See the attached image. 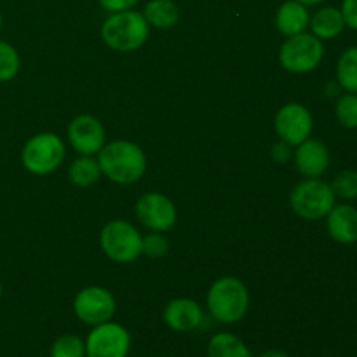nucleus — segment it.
<instances>
[{
  "label": "nucleus",
  "mask_w": 357,
  "mask_h": 357,
  "mask_svg": "<svg viewBox=\"0 0 357 357\" xmlns=\"http://www.w3.org/2000/svg\"><path fill=\"white\" fill-rule=\"evenodd\" d=\"M149 26L145 16L135 10L112 13L101 26V37L108 47L129 52L142 47L149 38Z\"/></svg>",
  "instance_id": "3"
},
{
  "label": "nucleus",
  "mask_w": 357,
  "mask_h": 357,
  "mask_svg": "<svg viewBox=\"0 0 357 357\" xmlns=\"http://www.w3.org/2000/svg\"><path fill=\"white\" fill-rule=\"evenodd\" d=\"M167 239L162 234H149L146 237H143L142 243V253L149 255L150 258H160L167 253Z\"/></svg>",
  "instance_id": "26"
},
{
  "label": "nucleus",
  "mask_w": 357,
  "mask_h": 357,
  "mask_svg": "<svg viewBox=\"0 0 357 357\" xmlns=\"http://www.w3.org/2000/svg\"><path fill=\"white\" fill-rule=\"evenodd\" d=\"M335 194L331 185L319 178H309L293 188L289 195V204L293 211L303 220H321L331 211L335 206Z\"/></svg>",
  "instance_id": "4"
},
{
  "label": "nucleus",
  "mask_w": 357,
  "mask_h": 357,
  "mask_svg": "<svg viewBox=\"0 0 357 357\" xmlns=\"http://www.w3.org/2000/svg\"><path fill=\"white\" fill-rule=\"evenodd\" d=\"M340 10L344 14L345 24L357 31V0H344Z\"/></svg>",
  "instance_id": "27"
},
{
  "label": "nucleus",
  "mask_w": 357,
  "mask_h": 357,
  "mask_svg": "<svg viewBox=\"0 0 357 357\" xmlns=\"http://www.w3.org/2000/svg\"><path fill=\"white\" fill-rule=\"evenodd\" d=\"M68 142L80 155H94L105 145V128L93 115H79L68 126Z\"/></svg>",
  "instance_id": "12"
},
{
  "label": "nucleus",
  "mask_w": 357,
  "mask_h": 357,
  "mask_svg": "<svg viewBox=\"0 0 357 357\" xmlns=\"http://www.w3.org/2000/svg\"><path fill=\"white\" fill-rule=\"evenodd\" d=\"M271 157L278 164L288 162L289 157H291V145H288V143H284V142L275 143L271 150Z\"/></svg>",
  "instance_id": "28"
},
{
  "label": "nucleus",
  "mask_w": 357,
  "mask_h": 357,
  "mask_svg": "<svg viewBox=\"0 0 357 357\" xmlns=\"http://www.w3.org/2000/svg\"><path fill=\"white\" fill-rule=\"evenodd\" d=\"M337 80L347 93H357V45L345 49L338 58Z\"/></svg>",
  "instance_id": "21"
},
{
  "label": "nucleus",
  "mask_w": 357,
  "mask_h": 357,
  "mask_svg": "<svg viewBox=\"0 0 357 357\" xmlns=\"http://www.w3.org/2000/svg\"><path fill=\"white\" fill-rule=\"evenodd\" d=\"M145 16L146 23L152 24L155 28H171L176 24L180 13H178V6L173 0H152L145 6Z\"/></svg>",
  "instance_id": "19"
},
{
  "label": "nucleus",
  "mask_w": 357,
  "mask_h": 357,
  "mask_svg": "<svg viewBox=\"0 0 357 357\" xmlns=\"http://www.w3.org/2000/svg\"><path fill=\"white\" fill-rule=\"evenodd\" d=\"M162 317L164 323L173 331L188 333V331H194L201 326L204 314H202L201 305L195 300L176 298L167 303Z\"/></svg>",
  "instance_id": "13"
},
{
  "label": "nucleus",
  "mask_w": 357,
  "mask_h": 357,
  "mask_svg": "<svg viewBox=\"0 0 357 357\" xmlns=\"http://www.w3.org/2000/svg\"><path fill=\"white\" fill-rule=\"evenodd\" d=\"M208 357H253L248 345L232 333H216L208 344Z\"/></svg>",
  "instance_id": "18"
},
{
  "label": "nucleus",
  "mask_w": 357,
  "mask_h": 357,
  "mask_svg": "<svg viewBox=\"0 0 357 357\" xmlns=\"http://www.w3.org/2000/svg\"><path fill=\"white\" fill-rule=\"evenodd\" d=\"M51 357H86V344L77 335H61L52 344Z\"/></svg>",
  "instance_id": "22"
},
{
  "label": "nucleus",
  "mask_w": 357,
  "mask_h": 357,
  "mask_svg": "<svg viewBox=\"0 0 357 357\" xmlns=\"http://www.w3.org/2000/svg\"><path fill=\"white\" fill-rule=\"evenodd\" d=\"M143 237L124 220H114L103 227L100 244L103 253L117 264H129L142 255Z\"/></svg>",
  "instance_id": "6"
},
{
  "label": "nucleus",
  "mask_w": 357,
  "mask_h": 357,
  "mask_svg": "<svg viewBox=\"0 0 357 357\" xmlns=\"http://www.w3.org/2000/svg\"><path fill=\"white\" fill-rule=\"evenodd\" d=\"M296 169L307 178H319L330 167V150L319 139H305L295 152Z\"/></svg>",
  "instance_id": "14"
},
{
  "label": "nucleus",
  "mask_w": 357,
  "mask_h": 357,
  "mask_svg": "<svg viewBox=\"0 0 357 357\" xmlns=\"http://www.w3.org/2000/svg\"><path fill=\"white\" fill-rule=\"evenodd\" d=\"M331 190H333L335 197L345 199V201L357 199V171H340V173L333 178Z\"/></svg>",
  "instance_id": "24"
},
{
  "label": "nucleus",
  "mask_w": 357,
  "mask_h": 357,
  "mask_svg": "<svg viewBox=\"0 0 357 357\" xmlns=\"http://www.w3.org/2000/svg\"><path fill=\"white\" fill-rule=\"evenodd\" d=\"M328 234L340 244L357 243V209L351 204H335L326 215Z\"/></svg>",
  "instance_id": "15"
},
{
  "label": "nucleus",
  "mask_w": 357,
  "mask_h": 357,
  "mask_svg": "<svg viewBox=\"0 0 357 357\" xmlns=\"http://www.w3.org/2000/svg\"><path fill=\"white\" fill-rule=\"evenodd\" d=\"M138 0H100L101 6L110 13H121V10H129Z\"/></svg>",
  "instance_id": "29"
},
{
  "label": "nucleus",
  "mask_w": 357,
  "mask_h": 357,
  "mask_svg": "<svg viewBox=\"0 0 357 357\" xmlns=\"http://www.w3.org/2000/svg\"><path fill=\"white\" fill-rule=\"evenodd\" d=\"M209 314L223 324H234L246 316L250 293L237 278H222L213 282L208 293Z\"/></svg>",
  "instance_id": "2"
},
{
  "label": "nucleus",
  "mask_w": 357,
  "mask_h": 357,
  "mask_svg": "<svg viewBox=\"0 0 357 357\" xmlns=\"http://www.w3.org/2000/svg\"><path fill=\"white\" fill-rule=\"evenodd\" d=\"M0 28H2V14H0Z\"/></svg>",
  "instance_id": "33"
},
{
  "label": "nucleus",
  "mask_w": 357,
  "mask_h": 357,
  "mask_svg": "<svg viewBox=\"0 0 357 357\" xmlns=\"http://www.w3.org/2000/svg\"><path fill=\"white\" fill-rule=\"evenodd\" d=\"M86 357H128L131 349V335L122 324H96L87 335Z\"/></svg>",
  "instance_id": "8"
},
{
  "label": "nucleus",
  "mask_w": 357,
  "mask_h": 357,
  "mask_svg": "<svg viewBox=\"0 0 357 357\" xmlns=\"http://www.w3.org/2000/svg\"><path fill=\"white\" fill-rule=\"evenodd\" d=\"M65 159V143L54 132H40L24 143L21 160L33 174H49L61 166Z\"/></svg>",
  "instance_id": "5"
},
{
  "label": "nucleus",
  "mask_w": 357,
  "mask_h": 357,
  "mask_svg": "<svg viewBox=\"0 0 357 357\" xmlns=\"http://www.w3.org/2000/svg\"><path fill=\"white\" fill-rule=\"evenodd\" d=\"M73 312L82 323L96 326L107 323L115 314V300L112 293H108L100 286H89L77 293L73 300Z\"/></svg>",
  "instance_id": "9"
},
{
  "label": "nucleus",
  "mask_w": 357,
  "mask_h": 357,
  "mask_svg": "<svg viewBox=\"0 0 357 357\" xmlns=\"http://www.w3.org/2000/svg\"><path fill=\"white\" fill-rule=\"evenodd\" d=\"M298 2L303 3V6H316V3L324 2V0H298Z\"/></svg>",
  "instance_id": "31"
},
{
  "label": "nucleus",
  "mask_w": 357,
  "mask_h": 357,
  "mask_svg": "<svg viewBox=\"0 0 357 357\" xmlns=\"http://www.w3.org/2000/svg\"><path fill=\"white\" fill-rule=\"evenodd\" d=\"M309 26L312 35H316L319 40H331L338 37L347 26L344 20V14L337 7H323L317 10L309 21Z\"/></svg>",
  "instance_id": "17"
},
{
  "label": "nucleus",
  "mask_w": 357,
  "mask_h": 357,
  "mask_svg": "<svg viewBox=\"0 0 357 357\" xmlns=\"http://www.w3.org/2000/svg\"><path fill=\"white\" fill-rule=\"evenodd\" d=\"M310 14L307 10V6L300 3L298 0H288L279 7L275 14V26L286 37H293L305 31L309 26Z\"/></svg>",
  "instance_id": "16"
},
{
  "label": "nucleus",
  "mask_w": 357,
  "mask_h": 357,
  "mask_svg": "<svg viewBox=\"0 0 357 357\" xmlns=\"http://www.w3.org/2000/svg\"><path fill=\"white\" fill-rule=\"evenodd\" d=\"M260 357H289V356L282 351H267V352H264Z\"/></svg>",
  "instance_id": "30"
},
{
  "label": "nucleus",
  "mask_w": 357,
  "mask_h": 357,
  "mask_svg": "<svg viewBox=\"0 0 357 357\" xmlns=\"http://www.w3.org/2000/svg\"><path fill=\"white\" fill-rule=\"evenodd\" d=\"M68 176L72 180V183H75L77 187H91L93 183H96L101 176V169L98 160H94L91 155L79 157L72 162L68 169Z\"/></svg>",
  "instance_id": "20"
},
{
  "label": "nucleus",
  "mask_w": 357,
  "mask_h": 357,
  "mask_svg": "<svg viewBox=\"0 0 357 357\" xmlns=\"http://www.w3.org/2000/svg\"><path fill=\"white\" fill-rule=\"evenodd\" d=\"M98 157V164L105 176L121 185H131L143 176L146 169V157L136 143L112 142L103 145Z\"/></svg>",
  "instance_id": "1"
},
{
  "label": "nucleus",
  "mask_w": 357,
  "mask_h": 357,
  "mask_svg": "<svg viewBox=\"0 0 357 357\" xmlns=\"http://www.w3.org/2000/svg\"><path fill=\"white\" fill-rule=\"evenodd\" d=\"M20 72V54L7 42L0 40V82L14 79Z\"/></svg>",
  "instance_id": "25"
},
{
  "label": "nucleus",
  "mask_w": 357,
  "mask_h": 357,
  "mask_svg": "<svg viewBox=\"0 0 357 357\" xmlns=\"http://www.w3.org/2000/svg\"><path fill=\"white\" fill-rule=\"evenodd\" d=\"M275 132L284 143L291 146H298L305 139H309L312 132L314 122L312 115L303 105L288 103L275 114Z\"/></svg>",
  "instance_id": "10"
},
{
  "label": "nucleus",
  "mask_w": 357,
  "mask_h": 357,
  "mask_svg": "<svg viewBox=\"0 0 357 357\" xmlns=\"http://www.w3.org/2000/svg\"><path fill=\"white\" fill-rule=\"evenodd\" d=\"M2 291H3V288H2V282H0V298H2Z\"/></svg>",
  "instance_id": "32"
},
{
  "label": "nucleus",
  "mask_w": 357,
  "mask_h": 357,
  "mask_svg": "<svg viewBox=\"0 0 357 357\" xmlns=\"http://www.w3.org/2000/svg\"><path fill=\"white\" fill-rule=\"evenodd\" d=\"M338 122L347 129H357V93L342 94L335 105Z\"/></svg>",
  "instance_id": "23"
},
{
  "label": "nucleus",
  "mask_w": 357,
  "mask_h": 357,
  "mask_svg": "<svg viewBox=\"0 0 357 357\" xmlns=\"http://www.w3.org/2000/svg\"><path fill=\"white\" fill-rule=\"evenodd\" d=\"M135 213L139 222L155 232H166L176 223V208L162 194L150 192L142 195L135 206Z\"/></svg>",
  "instance_id": "11"
},
{
  "label": "nucleus",
  "mask_w": 357,
  "mask_h": 357,
  "mask_svg": "<svg viewBox=\"0 0 357 357\" xmlns=\"http://www.w3.org/2000/svg\"><path fill=\"white\" fill-rule=\"evenodd\" d=\"M324 56L323 40L312 33H298L289 37L279 51L282 68L293 73H309L319 66Z\"/></svg>",
  "instance_id": "7"
}]
</instances>
